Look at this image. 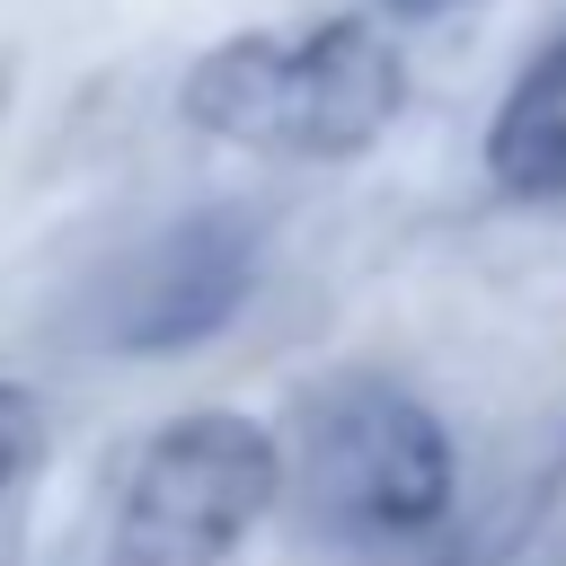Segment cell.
Here are the masks:
<instances>
[{
    "instance_id": "4",
    "label": "cell",
    "mask_w": 566,
    "mask_h": 566,
    "mask_svg": "<svg viewBox=\"0 0 566 566\" xmlns=\"http://www.w3.org/2000/svg\"><path fill=\"white\" fill-rule=\"evenodd\" d=\"M248 274H256V239L239 221L203 212V221L168 230L159 248H142V265L124 274V318L115 327H124V345H186L248 292Z\"/></svg>"
},
{
    "instance_id": "1",
    "label": "cell",
    "mask_w": 566,
    "mask_h": 566,
    "mask_svg": "<svg viewBox=\"0 0 566 566\" xmlns=\"http://www.w3.org/2000/svg\"><path fill=\"white\" fill-rule=\"evenodd\" d=\"M407 106V53L380 18L336 9L301 27H239L195 53L177 115L256 159H363Z\"/></svg>"
},
{
    "instance_id": "3",
    "label": "cell",
    "mask_w": 566,
    "mask_h": 566,
    "mask_svg": "<svg viewBox=\"0 0 566 566\" xmlns=\"http://www.w3.org/2000/svg\"><path fill=\"white\" fill-rule=\"evenodd\" d=\"M301 469V495L345 539H407L451 513V442L442 424L371 371H345L310 389L301 451H283V478Z\"/></svg>"
},
{
    "instance_id": "5",
    "label": "cell",
    "mask_w": 566,
    "mask_h": 566,
    "mask_svg": "<svg viewBox=\"0 0 566 566\" xmlns=\"http://www.w3.org/2000/svg\"><path fill=\"white\" fill-rule=\"evenodd\" d=\"M486 177L522 203H566V35H548L486 124Z\"/></svg>"
},
{
    "instance_id": "2",
    "label": "cell",
    "mask_w": 566,
    "mask_h": 566,
    "mask_svg": "<svg viewBox=\"0 0 566 566\" xmlns=\"http://www.w3.org/2000/svg\"><path fill=\"white\" fill-rule=\"evenodd\" d=\"M283 495V442L256 416H168L115 486V566H221Z\"/></svg>"
},
{
    "instance_id": "6",
    "label": "cell",
    "mask_w": 566,
    "mask_h": 566,
    "mask_svg": "<svg viewBox=\"0 0 566 566\" xmlns=\"http://www.w3.org/2000/svg\"><path fill=\"white\" fill-rule=\"evenodd\" d=\"M35 460V398L0 380V495L18 486V469Z\"/></svg>"
}]
</instances>
